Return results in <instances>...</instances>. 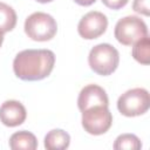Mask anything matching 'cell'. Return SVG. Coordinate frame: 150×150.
Masks as SVG:
<instances>
[{"instance_id": "obj_1", "label": "cell", "mask_w": 150, "mask_h": 150, "mask_svg": "<svg viewBox=\"0 0 150 150\" xmlns=\"http://www.w3.org/2000/svg\"><path fill=\"white\" fill-rule=\"evenodd\" d=\"M55 64V54L49 49H25L16 54L13 70L23 81H40L50 75Z\"/></svg>"}, {"instance_id": "obj_2", "label": "cell", "mask_w": 150, "mask_h": 150, "mask_svg": "<svg viewBox=\"0 0 150 150\" xmlns=\"http://www.w3.org/2000/svg\"><path fill=\"white\" fill-rule=\"evenodd\" d=\"M88 63L94 73L101 76H108L112 74L118 67L120 63L118 50L109 43L96 45L89 52Z\"/></svg>"}, {"instance_id": "obj_3", "label": "cell", "mask_w": 150, "mask_h": 150, "mask_svg": "<svg viewBox=\"0 0 150 150\" xmlns=\"http://www.w3.org/2000/svg\"><path fill=\"white\" fill-rule=\"evenodd\" d=\"M56 32L57 23L55 19L47 13L35 12L25 21V33L34 41H49L55 36Z\"/></svg>"}, {"instance_id": "obj_4", "label": "cell", "mask_w": 150, "mask_h": 150, "mask_svg": "<svg viewBox=\"0 0 150 150\" xmlns=\"http://www.w3.org/2000/svg\"><path fill=\"white\" fill-rule=\"evenodd\" d=\"M114 34L121 45L132 46L141 39L148 36V27L141 18L128 15L117 21Z\"/></svg>"}, {"instance_id": "obj_5", "label": "cell", "mask_w": 150, "mask_h": 150, "mask_svg": "<svg viewBox=\"0 0 150 150\" xmlns=\"http://www.w3.org/2000/svg\"><path fill=\"white\" fill-rule=\"evenodd\" d=\"M150 107V96L144 88H134L122 94L117 100L118 111L127 117L145 114Z\"/></svg>"}, {"instance_id": "obj_6", "label": "cell", "mask_w": 150, "mask_h": 150, "mask_svg": "<svg viewBox=\"0 0 150 150\" xmlns=\"http://www.w3.org/2000/svg\"><path fill=\"white\" fill-rule=\"evenodd\" d=\"M82 127L90 135H103L112 124V115L108 107L96 105L82 111Z\"/></svg>"}, {"instance_id": "obj_7", "label": "cell", "mask_w": 150, "mask_h": 150, "mask_svg": "<svg viewBox=\"0 0 150 150\" xmlns=\"http://www.w3.org/2000/svg\"><path fill=\"white\" fill-rule=\"evenodd\" d=\"M108 27L107 16L97 11L88 12L82 16L77 25V32L81 38L86 40H94L100 38Z\"/></svg>"}, {"instance_id": "obj_8", "label": "cell", "mask_w": 150, "mask_h": 150, "mask_svg": "<svg viewBox=\"0 0 150 150\" xmlns=\"http://www.w3.org/2000/svg\"><path fill=\"white\" fill-rule=\"evenodd\" d=\"M109 100L105 90L97 84H88L83 87L77 97V107L80 111H84L96 105L108 107Z\"/></svg>"}, {"instance_id": "obj_9", "label": "cell", "mask_w": 150, "mask_h": 150, "mask_svg": "<svg viewBox=\"0 0 150 150\" xmlns=\"http://www.w3.org/2000/svg\"><path fill=\"white\" fill-rule=\"evenodd\" d=\"M26 117V108L21 102L16 100L5 101L0 107V121L6 127H18L25 122Z\"/></svg>"}, {"instance_id": "obj_10", "label": "cell", "mask_w": 150, "mask_h": 150, "mask_svg": "<svg viewBox=\"0 0 150 150\" xmlns=\"http://www.w3.org/2000/svg\"><path fill=\"white\" fill-rule=\"evenodd\" d=\"M70 144V136L62 129H53L45 136V148L47 150H64Z\"/></svg>"}, {"instance_id": "obj_11", "label": "cell", "mask_w": 150, "mask_h": 150, "mask_svg": "<svg viewBox=\"0 0 150 150\" xmlns=\"http://www.w3.org/2000/svg\"><path fill=\"white\" fill-rule=\"evenodd\" d=\"M9 148L13 150H35L38 148V139L32 132L21 130L11 136Z\"/></svg>"}, {"instance_id": "obj_12", "label": "cell", "mask_w": 150, "mask_h": 150, "mask_svg": "<svg viewBox=\"0 0 150 150\" xmlns=\"http://www.w3.org/2000/svg\"><path fill=\"white\" fill-rule=\"evenodd\" d=\"M16 13L7 4L0 2V32H11L16 25Z\"/></svg>"}, {"instance_id": "obj_13", "label": "cell", "mask_w": 150, "mask_h": 150, "mask_svg": "<svg viewBox=\"0 0 150 150\" xmlns=\"http://www.w3.org/2000/svg\"><path fill=\"white\" fill-rule=\"evenodd\" d=\"M132 57L142 63V64H149L150 62V41L149 36H145L132 45Z\"/></svg>"}, {"instance_id": "obj_14", "label": "cell", "mask_w": 150, "mask_h": 150, "mask_svg": "<svg viewBox=\"0 0 150 150\" xmlns=\"http://www.w3.org/2000/svg\"><path fill=\"white\" fill-rule=\"evenodd\" d=\"M142 148L139 138L134 134H122L120 135L114 143V149L116 150H138Z\"/></svg>"}, {"instance_id": "obj_15", "label": "cell", "mask_w": 150, "mask_h": 150, "mask_svg": "<svg viewBox=\"0 0 150 150\" xmlns=\"http://www.w3.org/2000/svg\"><path fill=\"white\" fill-rule=\"evenodd\" d=\"M132 9L136 13L143 14L145 16L150 15V7H149V0H134Z\"/></svg>"}, {"instance_id": "obj_16", "label": "cell", "mask_w": 150, "mask_h": 150, "mask_svg": "<svg viewBox=\"0 0 150 150\" xmlns=\"http://www.w3.org/2000/svg\"><path fill=\"white\" fill-rule=\"evenodd\" d=\"M101 1L103 2V5H104L105 7H108V8H110V9L117 11V9L123 8V7L128 4L129 0H101Z\"/></svg>"}, {"instance_id": "obj_17", "label": "cell", "mask_w": 150, "mask_h": 150, "mask_svg": "<svg viewBox=\"0 0 150 150\" xmlns=\"http://www.w3.org/2000/svg\"><path fill=\"white\" fill-rule=\"evenodd\" d=\"M77 5H80V6H84V7H87V6H90V5H93L96 0H74Z\"/></svg>"}, {"instance_id": "obj_18", "label": "cell", "mask_w": 150, "mask_h": 150, "mask_svg": "<svg viewBox=\"0 0 150 150\" xmlns=\"http://www.w3.org/2000/svg\"><path fill=\"white\" fill-rule=\"evenodd\" d=\"M35 1H38L40 4H47V2H52L53 0H35Z\"/></svg>"}, {"instance_id": "obj_19", "label": "cell", "mask_w": 150, "mask_h": 150, "mask_svg": "<svg viewBox=\"0 0 150 150\" xmlns=\"http://www.w3.org/2000/svg\"><path fill=\"white\" fill-rule=\"evenodd\" d=\"M2 42H4V33H1V32H0V47H1Z\"/></svg>"}]
</instances>
